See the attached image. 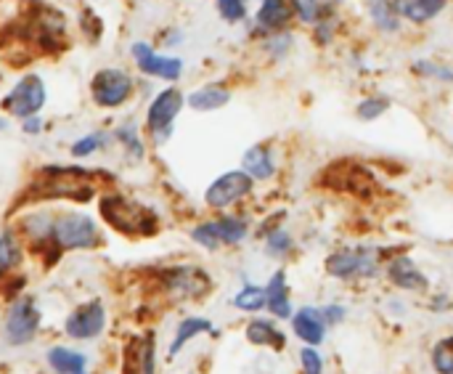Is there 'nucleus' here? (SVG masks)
Segmentation results:
<instances>
[{
	"mask_svg": "<svg viewBox=\"0 0 453 374\" xmlns=\"http://www.w3.org/2000/svg\"><path fill=\"white\" fill-rule=\"evenodd\" d=\"M32 191L40 199H72V202H88L93 197V175L82 168H58L48 165L40 170L37 183Z\"/></svg>",
	"mask_w": 453,
	"mask_h": 374,
	"instance_id": "f257e3e1",
	"label": "nucleus"
},
{
	"mask_svg": "<svg viewBox=\"0 0 453 374\" xmlns=\"http://www.w3.org/2000/svg\"><path fill=\"white\" fill-rule=\"evenodd\" d=\"M98 213L104 218V223H109L114 231L119 234H127V237H146V234H154L157 231V215L141 205V202H133L122 194H106L101 197V205H98Z\"/></svg>",
	"mask_w": 453,
	"mask_h": 374,
	"instance_id": "f03ea898",
	"label": "nucleus"
},
{
	"mask_svg": "<svg viewBox=\"0 0 453 374\" xmlns=\"http://www.w3.org/2000/svg\"><path fill=\"white\" fill-rule=\"evenodd\" d=\"M101 229L96 221L85 213L66 210L61 215H53L50 229V247L56 253H74V250H96L101 247Z\"/></svg>",
	"mask_w": 453,
	"mask_h": 374,
	"instance_id": "7ed1b4c3",
	"label": "nucleus"
},
{
	"mask_svg": "<svg viewBox=\"0 0 453 374\" xmlns=\"http://www.w3.org/2000/svg\"><path fill=\"white\" fill-rule=\"evenodd\" d=\"M40 322H42V311H40L37 300L32 295L16 298L13 306L5 314V322H3V338H5V343L13 346V348L29 346L37 338Z\"/></svg>",
	"mask_w": 453,
	"mask_h": 374,
	"instance_id": "20e7f679",
	"label": "nucleus"
},
{
	"mask_svg": "<svg viewBox=\"0 0 453 374\" xmlns=\"http://www.w3.org/2000/svg\"><path fill=\"white\" fill-rule=\"evenodd\" d=\"M380 266V250L377 247H345L326 258L324 269L334 279H358L377 274Z\"/></svg>",
	"mask_w": 453,
	"mask_h": 374,
	"instance_id": "39448f33",
	"label": "nucleus"
},
{
	"mask_svg": "<svg viewBox=\"0 0 453 374\" xmlns=\"http://www.w3.org/2000/svg\"><path fill=\"white\" fill-rule=\"evenodd\" d=\"M250 234L247 218L239 215H220L215 221H204L191 231V239L207 250H220L223 245H239Z\"/></svg>",
	"mask_w": 453,
	"mask_h": 374,
	"instance_id": "423d86ee",
	"label": "nucleus"
},
{
	"mask_svg": "<svg viewBox=\"0 0 453 374\" xmlns=\"http://www.w3.org/2000/svg\"><path fill=\"white\" fill-rule=\"evenodd\" d=\"M104 330H106V306L98 298L80 303L64 322V335L77 343H90L101 338Z\"/></svg>",
	"mask_w": 453,
	"mask_h": 374,
	"instance_id": "0eeeda50",
	"label": "nucleus"
},
{
	"mask_svg": "<svg viewBox=\"0 0 453 374\" xmlns=\"http://www.w3.org/2000/svg\"><path fill=\"white\" fill-rule=\"evenodd\" d=\"M183 104H186V98L178 88H167L151 101V106L146 112V125H149L154 144H165L173 136V122H175L178 112L183 109Z\"/></svg>",
	"mask_w": 453,
	"mask_h": 374,
	"instance_id": "6e6552de",
	"label": "nucleus"
},
{
	"mask_svg": "<svg viewBox=\"0 0 453 374\" xmlns=\"http://www.w3.org/2000/svg\"><path fill=\"white\" fill-rule=\"evenodd\" d=\"M162 290L178 298H202L210 292L212 282L199 266H167L159 271Z\"/></svg>",
	"mask_w": 453,
	"mask_h": 374,
	"instance_id": "1a4fd4ad",
	"label": "nucleus"
},
{
	"mask_svg": "<svg viewBox=\"0 0 453 374\" xmlns=\"http://www.w3.org/2000/svg\"><path fill=\"white\" fill-rule=\"evenodd\" d=\"M252 186H255V181L244 170H231L210 183V189L204 191V202L212 210H226V207L242 202L244 197H250Z\"/></svg>",
	"mask_w": 453,
	"mask_h": 374,
	"instance_id": "9d476101",
	"label": "nucleus"
},
{
	"mask_svg": "<svg viewBox=\"0 0 453 374\" xmlns=\"http://www.w3.org/2000/svg\"><path fill=\"white\" fill-rule=\"evenodd\" d=\"M42 104H45V82L37 74H27L5 96V109L19 120L35 117L42 109Z\"/></svg>",
	"mask_w": 453,
	"mask_h": 374,
	"instance_id": "9b49d317",
	"label": "nucleus"
},
{
	"mask_svg": "<svg viewBox=\"0 0 453 374\" xmlns=\"http://www.w3.org/2000/svg\"><path fill=\"white\" fill-rule=\"evenodd\" d=\"M130 90H133V80L122 69H101L90 82V93L96 104L109 109L122 106L130 98Z\"/></svg>",
	"mask_w": 453,
	"mask_h": 374,
	"instance_id": "f8f14e48",
	"label": "nucleus"
},
{
	"mask_svg": "<svg viewBox=\"0 0 453 374\" xmlns=\"http://www.w3.org/2000/svg\"><path fill=\"white\" fill-rule=\"evenodd\" d=\"M133 58H135V64H138L141 72H146L151 77H159V80H178L180 72H183V61L180 58H175V56H159L146 43H135L133 45Z\"/></svg>",
	"mask_w": 453,
	"mask_h": 374,
	"instance_id": "ddd939ff",
	"label": "nucleus"
},
{
	"mask_svg": "<svg viewBox=\"0 0 453 374\" xmlns=\"http://www.w3.org/2000/svg\"><path fill=\"white\" fill-rule=\"evenodd\" d=\"M388 279H390V284H395L398 290H406V292H427V287H430L427 277L409 255H395L388 263Z\"/></svg>",
	"mask_w": 453,
	"mask_h": 374,
	"instance_id": "4468645a",
	"label": "nucleus"
},
{
	"mask_svg": "<svg viewBox=\"0 0 453 374\" xmlns=\"http://www.w3.org/2000/svg\"><path fill=\"white\" fill-rule=\"evenodd\" d=\"M326 330H329V327H326V322H324V316H321V308L305 306V308H300V311L292 316V332H295L303 343H308V346L324 343Z\"/></svg>",
	"mask_w": 453,
	"mask_h": 374,
	"instance_id": "2eb2a0df",
	"label": "nucleus"
},
{
	"mask_svg": "<svg viewBox=\"0 0 453 374\" xmlns=\"http://www.w3.org/2000/svg\"><path fill=\"white\" fill-rule=\"evenodd\" d=\"M265 308L276 316V319H292L295 308H292V298H289V284H287V274L276 271L268 284H265Z\"/></svg>",
	"mask_w": 453,
	"mask_h": 374,
	"instance_id": "dca6fc26",
	"label": "nucleus"
},
{
	"mask_svg": "<svg viewBox=\"0 0 453 374\" xmlns=\"http://www.w3.org/2000/svg\"><path fill=\"white\" fill-rule=\"evenodd\" d=\"M45 362L53 374H88V356L66 346L48 348Z\"/></svg>",
	"mask_w": 453,
	"mask_h": 374,
	"instance_id": "f3484780",
	"label": "nucleus"
},
{
	"mask_svg": "<svg viewBox=\"0 0 453 374\" xmlns=\"http://www.w3.org/2000/svg\"><path fill=\"white\" fill-rule=\"evenodd\" d=\"M242 165H244L242 170H244L252 181H268V178H273V173H276L273 152H271V146H265V144H257V146L247 149Z\"/></svg>",
	"mask_w": 453,
	"mask_h": 374,
	"instance_id": "a211bd4d",
	"label": "nucleus"
},
{
	"mask_svg": "<svg viewBox=\"0 0 453 374\" xmlns=\"http://www.w3.org/2000/svg\"><path fill=\"white\" fill-rule=\"evenodd\" d=\"M127 374H157V346L154 335H146L130 346V362L125 367Z\"/></svg>",
	"mask_w": 453,
	"mask_h": 374,
	"instance_id": "6ab92c4d",
	"label": "nucleus"
},
{
	"mask_svg": "<svg viewBox=\"0 0 453 374\" xmlns=\"http://www.w3.org/2000/svg\"><path fill=\"white\" fill-rule=\"evenodd\" d=\"M207 332H215V327H212L210 319H202V316H188V319H183V322L178 324L175 335H173V343H170L167 356L175 359L191 340H196L199 335H207Z\"/></svg>",
	"mask_w": 453,
	"mask_h": 374,
	"instance_id": "aec40b11",
	"label": "nucleus"
},
{
	"mask_svg": "<svg viewBox=\"0 0 453 374\" xmlns=\"http://www.w3.org/2000/svg\"><path fill=\"white\" fill-rule=\"evenodd\" d=\"M449 0H393L395 11L401 19H409L414 24H425L430 19H435Z\"/></svg>",
	"mask_w": 453,
	"mask_h": 374,
	"instance_id": "412c9836",
	"label": "nucleus"
},
{
	"mask_svg": "<svg viewBox=\"0 0 453 374\" xmlns=\"http://www.w3.org/2000/svg\"><path fill=\"white\" fill-rule=\"evenodd\" d=\"M292 13L295 11L289 0H263L257 11V27H263L265 32H279L289 24Z\"/></svg>",
	"mask_w": 453,
	"mask_h": 374,
	"instance_id": "4be33fe9",
	"label": "nucleus"
},
{
	"mask_svg": "<svg viewBox=\"0 0 453 374\" xmlns=\"http://www.w3.org/2000/svg\"><path fill=\"white\" fill-rule=\"evenodd\" d=\"M247 340L252 346H260V348H273V351H281L287 346V338L284 332H279V327L268 319H252L247 324Z\"/></svg>",
	"mask_w": 453,
	"mask_h": 374,
	"instance_id": "5701e85b",
	"label": "nucleus"
},
{
	"mask_svg": "<svg viewBox=\"0 0 453 374\" xmlns=\"http://www.w3.org/2000/svg\"><path fill=\"white\" fill-rule=\"evenodd\" d=\"M228 101H231V90L223 85H204L188 96V106L196 112H212V109L226 106Z\"/></svg>",
	"mask_w": 453,
	"mask_h": 374,
	"instance_id": "b1692460",
	"label": "nucleus"
},
{
	"mask_svg": "<svg viewBox=\"0 0 453 374\" xmlns=\"http://www.w3.org/2000/svg\"><path fill=\"white\" fill-rule=\"evenodd\" d=\"M366 3H369V13H372V21L377 24V29H382V32L401 29V16H398L393 0H366Z\"/></svg>",
	"mask_w": 453,
	"mask_h": 374,
	"instance_id": "393cba45",
	"label": "nucleus"
},
{
	"mask_svg": "<svg viewBox=\"0 0 453 374\" xmlns=\"http://www.w3.org/2000/svg\"><path fill=\"white\" fill-rule=\"evenodd\" d=\"M19 263H21V242L11 231H3L0 234V279L11 274L13 269H19Z\"/></svg>",
	"mask_w": 453,
	"mask_h": 374,
	"instance_id": "a878e982",
	"label": "nucleus"
},
{
	"mask_svg": "<svg viewBox=\"0 0 453 374\" xmlns=\"http://www.w3.org/2000/svg\"><path fill=\"white\" fill-rule=\"evenodd\" d=\"M234 308L244 311V314H257L265 308V287L260 284H244L236 295H234Z\"/></svg>",
	"mask_w": 453,
	"mask_h": 374,
	"instance_id": "bb28decb",
	"label": "nucleus"
},
{
	"mask_svg": "<svg viewBox=\"0 0 453 374\" xmlns=\"http://www.w3.org/2000/svg\"><path fill=\"white\" fill-rule=\"evenodd\" d=\"M289 5L305 24H319L329 16V5H324V0H289Z\"/></svg>",
	"mask_w": 453,
	"mask_h": 374,
	"instance_id": "cd10ccee",
	"label": "nucleus"
},
{
	"mask_svg": "<svg viewBox=\"0 0 453 374\" xmlns=\"http://www.w3.org/2000/svg\"><path fill=\"white\" fill-rule=\"evenodd\" d=\"M430 362L438 374H453V338H443L433 346Z\"/></svg>",
	"mask_w": 453,
	"mask_h": 374,
	"instance_id": "c85d7f7f",
	"label": "nucleus"
},
{
	"mask_svg": "<svg viewBox=\"0 0 453 374\" xmlns=\"http://www.w3.org/2000/svg\"><path fill=\"white\" fill-rule=\"evenodd\" d=\"M289 250H292V237H289L284 229L268 231V237H265V253H268L271 258H284Z\"/></svg>",
	"mask_w": 453,
	"mask_h": 374,
	"instance_id": "c756f323",
	"label": "nucleus"
},
{
	"mask_svg": "<svg viewBox=\"0 0 453 374\" xmlns=\"http://www.w3.org/2000/svg\"><path fill=\"white\" fill-rule=\"evenodd\" d=\"M388 109H390V101H388V98H382V96H372V98H364V101L356 106V114H358L361 120L372 122V120L382 117Z\"/></svg>",
	"mask_w": 453,
	"mask_h": 374,
	"instance_id": "7c9ffc66",
	"label": "nucleus"
},
{
	"mask_svg": "<svg viewBox=\"0 0 453 374\" xmlns=\"http://www.w3.org/2000/svg\"><path fill=\"white\" fill-rule=\"evenodd\" d=\"M101 141H104V136L101 133H90V136H82V138H77L74 144H72V157H90L93 152H98L101 149Z\"/></svg>",
	"mask_w": 453,
	"mask_h": 374,
	"instance_id": "2f4dec72",
	"label": "nucleus"
},
{
	"mask_svg": "<svg viewBox=\"0 0 453 374\" xmlns=\"http://www.w3.org/2000/svg\"><path fill=\"white\" fill-rule=\"evenodd\" d=\"M218 11L226 21H242L247 16V0H215Z\"/></svg>",
	"mask_w": 453,
	"mask_h": 374,
	"instance_id": "473e14b6",
	"label": "nucleus"
},
{
	"mask_svg": "<svg viewBox=\"0 0 453 374\" xmlns=\"http://www.w3.org/2000/svg\"><path fill=\"white\" fill-rule=\"evenodd\" d=\"M300 370L303 374H324V359L313 346L300 351Z\"/></svg>",
	"mask_w": 453,
	"mask_h": 374,
	"instance_id": "72a5a7b5",
	"label": "nucleus"
},
{
	"mask_svg": "<svg viewBox=\"0 0 453 374\" xmlns=\"http://www.w3.org/2000/svg\"><path fill=\"white\" fill-rule=\"evenodd\" d=\"M414 69L425 77H438V80H446V82H453V69L449 66H441V64H433V61H419L414 64Z\"/></svg>",
	"mask_w": 453,
	"mask_h": 374,
	"instance_id": "f704fd0d",
	"label": "nucleus"
},
{
	"mask_svg": "<svg viewBox=\"0 0 453 374\" xmlns=\"http://www.w3.org/2000/svg\"><path fill=\"white\" fill-rule=\"evenodd\" d=\"M119 138H122V144L133 152V157H143V144H141V138H138V133H135L133 125L122 128V130H119Z\"/></svg>",
	"mask_w": 453,
	"mask_h": 374,
	"instance_id": "c9c22d12",
	"label": "nucleus"
},
{
	"mask_svg": "<svg viewBox=\"0 0 453 374\" xmlns=\"http://www.w3.org/2000/svg\"><path fill=\"white\" fill-rule=\"evenodd\" d=\"M345 308L342 306H324L321 308V316H324V322H326V327H334V324H340L342 319H345Z\"/></svg>",
	"mask_w": 453,
	"mask_h": 374,
	"instance_id": "e433bc0d",
	"label": "nucleus"
},
{
	"mask_svg": "<svg viewBox=\"0 0 453 374\" xmlns=\"http://www.w3.org/2000/svg\"><path fill=\"white\" fill-rule=\"evenodd\" d=\"M42 130V120L35 114V117H27L24 120V133H29V136H35V133H40Z\"/></svg>",
	"mask_w": 453,
	"mask_h": 374,
	"instance_id": "4c0bfd02",
	"label": "nucleus"
},
{
	"mask_svg": "<svg viewBox=\"0 0 453 374\" xmlns=\"http://www.w3.org/2000/svg\"><path fill=\"white\" fill-rule=\"evenodd\" d=\"M3 128H5V122H3V120H0V130H3Z\"/></svg>",
	"mask_w": 453,
	"mask_h": 374,
	"instance_id": "58836bf2",
	"label": "nucleus"
}]
</instances>
